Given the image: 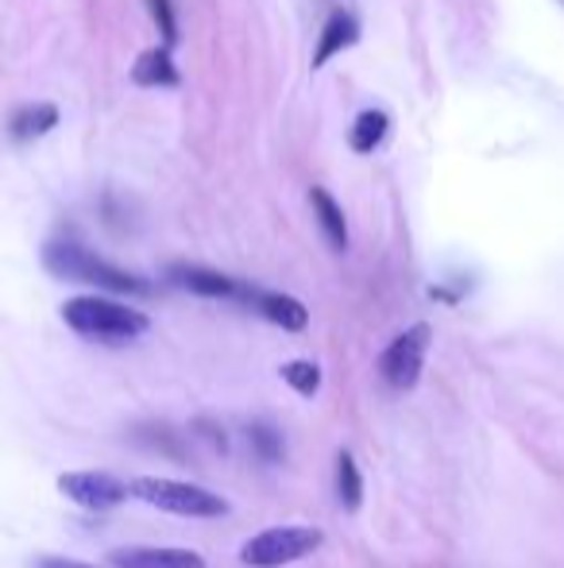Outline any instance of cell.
<instances>
[{
  "instance_id": "6da1fadb",
  "label": "cell",
  "mask_w": 564,
  "mask_h": 568,
  "mask_svg": "<svg viewBox=\"0 0 564 568\" xmlns=\"http://www.w3.org/2000/svg\"><path fill=\"white\" fill-rule=\"evenodd\" d=\"M43 263H47L51 275L70 278V283H90V286H98V291H109V294H151L147 278H140V275H132V271L116 267V263L101 260V255H93L90 247L70 244V240L47 244Z\"/></svg>"
},
{
  "instance_id": "7a4b0ae2",
  "label": "cell",
  "mask_w": 564,
  "mask_h": 568,
  "mask_svg": "<svg viewBox=\"0 0 564 568\" xmlns=\"http://www.w3.org/2000/svg\"><path fill=\"white\" fill-rule=\"evenodd\" d=\"M62 322L78 333V337L105 341V344H129L143 337L151 329L147 314L132 306H121L113 298H98V294H85V298H70L62 306Z\"/></svg>"
},
{
  "instance_id": "3957f363",
  "label": "cell",
  "mask_w": 564,
  "mask_h": 568,
  "mask_svg": "<svg viewBox=\"0 0 564 568\" xmlns=\"http://www.w3.org/2000/svg\"><path fill=\"white\" fill-rule=\"evenodd\" d=\"M132 495L143 499L147 507L163 510L174 518H221L228 515V503L221 495L205 491L197 484H182V479H158V476H143L132 484Z\"/></svg>"
},
{
  "instance_id": "277c9868",
  "label": "cell",
  "mask_w": 564,
  "mask_h": 568,
  "mask_svg": "<svg viewBox=\"0 0 564 568\" xmlns=\"http://www.w3.org/2000/svg\"><path fill=\"white\" fill-rule=\"evenodd\" d=\"M325 541V534L317 526H271V530L256 534L248 546L240 549L244 565L252 568H283L294 565L301 557L317 554V546Z\"/></svg>"
},
{
  "instance_id": "5b68a950",
  "label": "cell",
  "mask_w": 564,
  "mask_h": 568,
  "mask_svg": "<svg viewBox=\"0 0 564 568\" xmlns=\"http://www.w3.org/2000/svg\"><path fill=\"white\" fill-rule=\"evenodd\" d=\"M429 341H433L429 325L418 322V325H410L407 333H399V337L387 344L383 359H379V375H383L387 387L410 390L418 379H422V364H425Z\"/></svg>"
},
{
  "instance_id": "8992f818",
  "label": "cell",
  "mask_w": 564,
  "mask_h": 568,
  "mask_svg": "<svg viewBox=\"0 0 564 568\" xmlns=\"http://www.w3.org/2000/svg\"><path fill=\"white\" fill-rule=\"evenodd\" d=\"M59 491L85 510H109L129 499V484L109 476V471H62Z\"/></svg>"
},
{
  "instance_id": "52a82bcc",
  "label": "cell",
  "mask_w": 564,
  "mask_h": 568,
  "mask_svg": "<svg viewBox=\"0 0 564 568\" xmlns=\"http://www.w3.org/2000/svg\"><path fill=\"white\" fill-rule=\"evenodd\" d=\"M240 302H248V306H256L259 314L267 317L271 325H279L286 333H301L309 325V310L301 306L298 298H290V294H275V291H259V286H240Z\"/></svg>"
},
{
  "instance_id": "ba28073f",
  "label": "cell",
  "mask_w": 564,
  "mask_h": 568,
  "mask_svg": "<svg viewBox=\"0 0 564 568\" xmlns=\"http://www.w3.org/2000/svg\"><path fill=\"white\" fill-rule=\"evenodd\" d=\"M113 568H205V557L194 549H171V546H132L116 549Z\"/></svg>"
},
{
  "instance_id": "9c48e42d",
  "label": "cell",
  "mask_w": 564,
  "mask_h": 568,
  "mask_svg": "<svg viewBox=\"0 0 564 568\" xmlns=\"http://www.w3.org/2000/svg\"><path fill=\"white\" fill-rule=\"evenodd\" d=\"M171 278L189 294H202V298H236L240 302V286L236 278L221 275V271H209V267H197V263H178L171 267Z\"/></svg>"
},
{
  "instance_id": "30bf717a",
  "label": "cell",
  "mask_w": 564,
  "mask_h": 568,
  "mask_svg": "<svg viewBox=\"0 0 564 568\" xmlns=\"http://www.w3.org/2000/svg\"><path fill=\"white\" fill-rule=\"evenodd\" d=\"M360 39V20H356L352 12H345V8H337V12L325 20L321 36H317V51H314V70L329 67L337 54H345L348 47Z\"/></svg>"
},
{
  "instance_id": "8fae6325",
  "label": "cell",
  "mask_w": 564,
  "mask_h": 568,
  "mask_svg": "<svg viewBox=\"0 0 564 568\" xmlns=\"http://www.w3.org/2000/svg\"><path fill=\"white\" fill-rule=\"evenodd\" d=\"M309 205H314V217H317V225H321L332 252H348V221H345V210L337 205V197H332L329 190L314 186L309 190Z\"/></svg>"
},
{
  "instance_id": "7c38bea8",
  "label": "cell",
  "mask_w": 564,
  "mask_h": 568,
  "mask_svg": "<svg viewBox=\"0 0 564 568\" xmlns=\"http://www.w3.org/2000/svg\"><path fill=\"white\" fill-rule=\"evenodd\" d=\"M132 82L143 90H163V85H178V67L171 59V47H151L132 67Z\"/></svg>"
},
{
  "instance_id": "4fadbf2b",
  "label": "cell",
  "mask_w": 564,
  "mask_h": 568,
  "mask_svg": "<svg viewBox=\"0 0 564 568\" xmlns=\"http://www.w3.org/2000/svg\"><path fill=\"white\" fill-rule=\"evenodd\" d=\"M51 128H59V109L47 105V101H39V105L16 109L12 120H8V135H12L16 143L39 140V135H47Z\"/></svg>"
},
{
  "instance_id": "5bb4252c",
  "label": "cell",
  "mask_w": 564,
  "mask_h": 568,
  "mask_svg": "<svg viewBox=\"0 0 564 568\" xmlns=\"http://www.w3.org/2000/svg\"><path fill=\"white\" fill-rule=\"evenodd\" d=\"M387 128H391V116H387L383 109H363V113L356 116L352 132H348V143H352L356 155H371V151L387 140Z\"/></svg>"
},
{
  "instance_id": "9a60e30c",
  "label": "cell",
  "mask_w": 564,
  "mask_h": 568,
  "mask_svg": "<svg viewBox=\"0 0 564 568\" xmlns=\"http://www.w3.org/2000/svg\"><path fill=\"white\" fill-rule=\"evenodd\" d=\"M337 499L345 503V510H360L363 503V476L352 453H337Z\"/></svg>"
},
{
  "instance_id": "2e32d148",
  "label": "cell",
  "mask_w": 564,
  "mask_h": 568,
  "mask_svg": "<svg viewBox=\"0 0 564 568\" xmlns=\"http://www.w3.org/2000/svg\"><path fill=\"white\" fill-rule=\"evenodd\" d=\"M283 379L290 383L298 395H317V387H321V367L314 364V359H294V364L283 367Z\"/></svg>"
},
{
  "instance_id": "e0dca14e",
  "label": "cell",
  "mask_w": 564,
  "mask_h": 568,
  "mask_svg": "<svg viewBox=\"0 0 564 568\" xmlns=\"http://www.w3.org/2000/svg\"><path fill=\"white\" fill-rule=\"evenodd\" d=\"M147 12H151V20H155L158 36H163V47L178 43V20H174L171 0H147Z\"/></svg>"
},
{
  "instance_id": "ac0fdd59",
  "label": "cell",
  "mask_w": 564,
  "mask_h": 568,
  "mask_svg": "<svg viewBox=\"0 0 564 568\" xmlns=\"http://www.w3.org/2000/svg\"><path fill=\"white\" fill-rule=\"evenodd\" d=\"M248 437H252V445H256L264 460H279L283 442H279V437H275V429H271V426H264V422H256V426L248 429Z\"/></svg>"
},
{
  "instance_id": "d6986e66",
  "label": "cell",
  "mask_w": 564,
  "mask_h": 568,
  "mask_svg": "<svg viewBox=\"0 0 564 568\" xmlns=\"http://www.w3.org/2000/svg\"><path fill=\"white\" fill-rule=\"evenodd\" d=\"M43 568H98V565H85V561H70V557H47Z\"/></svg>"
}]
</instances>
